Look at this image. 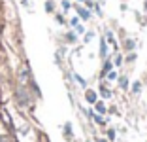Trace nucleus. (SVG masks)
I'll return each instance as SVG.
<instances>
[{"label": "nucleus", "instance_id": "nucleus-1", "mask_svg": "<svg viewBox=\"0 0 147 142\" xmlns=\"http://www.w3.org/2000/svg\"><path fill=\"white\" fill-rule=\"evenodd\" d=\"M87 100H89V102H96V95L92 93V91H87Z\"/></svg>", "mask_w": 147, "mask_h": 142}, {"label": "nucleus", "instance_id": "nucleus-2", "mask_svg": "<svg viewBox=\"0 0 147 142\" xmlns=\"http://www.w3.org/2000/svg\"><path fill=\"white\" fill-rule=\"evenodd\" d=\"M96 110H98L100 114H104V112H106V106H104L102 102H98V104H96Z\"/></svg>", "mask_w": 147, "mask_h": 142}, {"label": "nucleus", "instance_id": "nucleus-3", "mask_svg": "<svg viewBox=\"0 0 147 142\" xmlns=\"http://www.w3.org/2000/svg\"><path fill=\"white\" fill-rule=\"evenodd\" d=\"M78 12H79V15H81L83 19H87V17H89V12H85V10H81V8H79Z\"/></svg>", "mask_w": 147, "mask_h": 142}, {"label": "nucleus", "instance_id": "nucleus-4", "mask_svg": "<svg viewBox=\"0 0 147 142\" xmlns=\"http://www.w3.org/2000/svg\"><path fill=\"white\" fill-rule=\"evenodd\" d=\"M100 91H102V95H104V97H109V91H108V89H104V87H102Z\"/></svg>", "mask_w": 147, "mask_h": 142}, {"label": "nucleus", "instance_id": "nucleus-5", "mask_svg": "<svg viewBox=\"0 0 147 142\" xmlns=\"http://www.w3.org/2000/svg\"><path fill=\"white\" fill-rule=\"evenodd\" d=\"M0 142H6V140H4V138H2V137H0Z\"/></svg>", "mask_w": 147, "mask_h": 142}, {"label": "nucleus", "instance_id": "nucleus-6", "mask_svg": "<svg viewBox=\"0 0 147 142\" xmlns=\"http://www.w3.org/2000/svg\"><path fill=\"white\" fill-rule=\"evenodd\" d=\"M83 2H89V0H83Z\"/></svg>", "mask_w": 147, "mask_h": 142}, {"label": "nucleus", "instance_id": "nucleus-7", "mask_svg": "<svg viewBox=\"0 0 147 142\" xmlns=\"http://www.w3.org/2000/svg\"><path fill=\"white\" fill-rule=\"evenodd\" d=\"M102 142H104V140H102Z\"/></svg>", "mask_w": 147, "mask_h": 142}]
</instances>
